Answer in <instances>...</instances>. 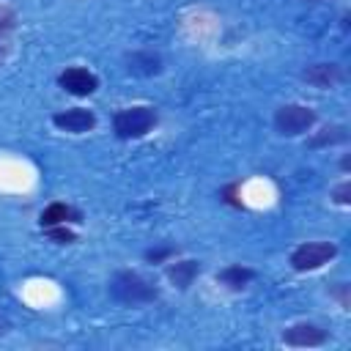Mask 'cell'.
<instances>
[{
    "mask_svg": "<svg viewBox=\"0 0 351 351\" xmlns=\"http://www.w3.org/2000/svg\"><path fill=\"white\" fill-rule=\"evenodd\" d=\"M110 296L121 304H148L159 299V288L140 271H118L110 280Z\"/></svg>",
    "mask_w": 351,
    "mask_h": 351,
    "instance_id": "obj_1",
    "label": "cell"
},
{
    "mask_svg": "<svg viewBox=\"0 0 351 351\" xmlns=\"http://www.w3.org/2000/svg\"><path fill=\"white\" fill-rule=\"evenodd\" d=\"M154 126H156V110L154 107H145V104L126 107V110L115 112V118H112V129H115V134L121 140L145 137Z\"/></svg>",
    "mask_w": 351,
    "mask_h": 351,
    "instance_id": "obj_2",
    "label": "cell"
},
{
    "mask_svg": "<svg viewBox=\"0 0 351 351\" xmlns=\"http://www.w3.org/2000/svg\"><path fill=\"white\" fill-rule=\"evenodd\" d=\"M274 126L282 137H299L315 126V110L304 104H282L274 112Z\"/></svg>",
    "mask_w": 351,
    "mask_h": 351,
    "instance_id": "obj_3",
    "label": "cell"
},
{
    "mask_svg": "<svg viewBox=\"0 0 351 351\" xmlns=\"http://www.w3.org/2000/svg\"><path fill=\"white\" fill-rule=\"evenodd\" d=\"M337 255V247L332 241H304L291 252V266L296 271H315L324 263H329Z\"/></svg>",
    "mask_w": 351,
    "mask_h": 351,
    "instance_id": "obj_4",
    "label": "cell"
},
{
    "mask_svg": "<svg viewBox=\"0 0 351 351\" xmlns=\"http://www.w3.org/2000/svg\"><path fill=\"white\" fill-rule=\"evenodd\" d=\"M58 85L71 96H90L99 88V77L82 66H69L58 74Z\"/></svg>",
    "mask_w": 351,
    "mask_h": 351,
    "instance_id": "obj_5",
    "label": "cell"
},
{
    "mask_svg": "<svg viewBox=\"0 0 351 351\" xmlns=\"http://www.w3.org/2000/svg\"><path fill=\"white\" fill-rule=\"evenodd\" d=\"M329 340V332L321 329L318 324H293L282 332V343L285 346H296V348H315V346H324Z\"/></svg>",
    "mask_w": 351,
    "mask_h": 351,
    "instance_id": "obj_6",
    "label": "cell"
},
{
    "mask_svg": "<svg viewBox=\"0 0 351 351\" xmlns=\"http://www.w3.org/2000/svg\"><path fill=\"white\" fill-rule=\"evenodd\" d=\"M52 123L63 132H71V134H82V132H90L96 126V115L85 107H71V110H60L52 115Z\"/></svg>",
    "mask_w": 351,
    "mask_h": 351,
    "instance_id": "obj_7",
    "label": "cell"
},
{
    "mask_svg": "<svg viewBox=\"0 0 351 351\" xmlns=\"http://www.w3.org/2000/svg\"><path fill=\"white\" fill-rule=\"evenodd\" d=\"M302 80L315 88H335L343 82V69L337 63H313L302 71Z\"/></svg>",
    "mask_w": 351,
    "mask_h": 351,
    "instance_id": "obj_8",
    "label": "cell"
},
{
    "mask_svg": "<svg viewBox=\"0 0 351 351\" xmlns=\"http://www.w3.org/2000/svg\"><path fill=\"white\" fill-rule=\"evenodd\" d=\"M197 274H200V263H197V261H176V263L167 266V280H170L178 291H186V288L195 282Z\"/></svg>",
    "mask_w": 351,
    "mask_h": 351,
    "instance_id": "obj_9",
    "label": "cell"
},
{
    "mask_svg": "<svg viewBox=\"0 0 351 351\" xmlns=\"http://www.w3.org/2000/svg\"><path fill=\"white\" fill-rule=\"evenodd\" d=\"M252 280H255V271H252L250 266H241V263H230V266H225V269L217 274V282H222V285L230 288V291H241V288H247Z\"/></svg>",
    "mask_w": 351,
    "mask_h": 351,
    "instance_id": "obj_10",
    "label": "cell"
},
{
    "mask_svg": "<svg viewBox=\"0 0 351 351\" xmlns=\"http://www.w3.org/2000/svg\"><path fill=\"white\" fill-rule=\"evenodd\" d=\"M66 222H82V214L66 203H49L41 211V228H52V225H66Z\"/></svg>",
    "mask_w": 351,
    "mask_h": 351,
    "instance_id": "obj_11",
    "label": "cell"
},
{
    "mask_svg": "<svg viewBox=\"0 0 351 351\" xmlns=\"http://www.w3.org/2000/svg\"><path fill=\"white\" fill-rule=\"evenodd\" d=\"M126 63H129V71L145 74V77L162 71V58H159L156 52H132V55L126 58Z\"/></svg>",
    "mask_w": 351,
    "mask_h": 351,
    "instance_id": "obj_12",
    "label": "cell"
},
{
    "mask_svg": "<svg viewBox=\"0 0 351 351\" xmlns=\"http://www.w3.org/2000/svg\"><path fill=\"white\" fill-rule=\"evenodd\" d=\"M348 140V129L346 126H326L321 134L310 137L307 145L310 148H321V145H337V143H346Z\"/></svg>",
    "mask_w": 351,
    "mask_h": 351,
    "instance_id": "obj_13",
    "label": "cell"
},
{
    "mask_svg": "<svg viewBox=\"0 0 351 351\" xmlns=\"http://www.w3.org/2000/svg\"><path fill=\"white\" fill-rule=\"evenodd\" d=\"M47 230V236L52 239V241H58V244H71V241H77V236L66 228V225H52V228H44Z\"/></svg>",
    "mask_w": 351,
    "mask_h": 351,
    "instance_id": "obj_14",
    "label": "cell"
},
{
    "mask_svg": "<svg viewBox=\"0 0 351 351\" xmlns=\"http://www.w3.org/2000/svg\"><path fill=\"white\" fill-rule=\"evenodd\" d=\"M14 25H16V11H14L11 5L0 3V36H3V33H8Z\"/></svg>",
    "mask_w": 351,
    "mask_h": 351,
    "instance_id": "obj_15",
    "label": "cell"
},
{
    "mask_svg": "<svg viewBox=\"0 0 351 351\" xmlns=\"http://www.w3.org/2000/svg\"><path fill=\"white\" fill-rule=\"evenodd\" d=\"M332 200H335L337 206H348V203H351V184H348V181L337 184V186L332 189Z\"/></svg>",
    "mask_w": 351,
    "mask_h": 351,
    "instance_id": "obj_16",
    "label": "cell"
},
{
    "mask_svg": "<svg viewBox=\"0 0 351 351\" xmlns=\"http://www.w3.org/2000/svg\"><path fill=\"white\" fill-rule=\"evenodd\" d=\"M167 255H176V247H165V250H148V252H145V258H148V261H154V263L165 261Z\"/></svg>",
    "mask_w": 351,
    "mask_h": 351,
    "instance_id": "obj_17",
    "label": "cell"
},
{
    "mask_svg": "<svg viewBox=\"0 0 351 351\" xmlns=\"http://www.w3.org/2000/svg\"><path fill=\"white\" fill-rule=\"evenodd\" d=\"M8 55V44H0V60Z\"/></svg>",
    "mask_w": 351,
    "mask_h": 351,
    "instance_id": "obj_18",
    "label": "cell"
},
{
    "mask_svg": "<svg viewBox=\"0 0 351 351\" xmlns=\"http://www.w3.org/2000/svg\"><path fill=\"white\" fill-rule=\"evenodd\" d=\"M3 332H5V324H3V321H0V335H3Z\"/></svg>",
    "mask_w": 351,
    "mask_h": 351,
    "instance_id": "obj_19",
    "label": "cell"
},
{
    "mask_svg": "<svg viewBox=\"0 0 351 351\" xmlns=\"http://www.w3.org/2000/svg\"><path fill=\"white\" fill-rule=\"evenodd\" d=\"M304 3H324V0H304Z\"/></svg>",
    "mask_w": 351,
    "mask_h": 351,
    "instance_id": "obj_20",
    "label": "cell"
}]
</instances>
